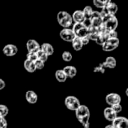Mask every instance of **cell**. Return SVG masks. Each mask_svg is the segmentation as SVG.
<instances>
[{
	"mask_svg": "<svg viewBox=\"0 0 128 128\" xmlns=\"http://www.w3.org/2000/svg\"><path fill=\"white\" fill-rule=\"evenodd\" d=\"M76 117L79 122L82 125L89 122L90 119V111L88 108L85 105H80V106L75 111Z\"/></svg>",
	"mask_w": 128,
	"mask_h": 128,
	"instance_id": "cell-1",
	"label": "cell"
},
{
	"mask_svg": "<svg viewBox=\"0 0 128 128\" xmlns=\"http://www.w3.org/2000/svg\"><path fill=\"white\" fill-rule=\"evenodd\" d=\"M102 26L107 32L116 30L118 26V21L116 16H104L102 20Z\"/></svg>",
	"mask_w": 128,
	"mask_h": 128,
	"instance_id": "cell-2",
	"label": "cell"
},
{
	"mask_svg": "<svg viewBox=\"0 0 128 128\" xmlns=\"http://www.w3.org/2000/svg\"><path fill=\"white\" fill-rule=\"evenodd\" d=\"M57 21H58V24L61 26L64 27V28H68V27H70L73 23V20H72L71 15L64 10L59 11L58 13Z\"/></svg>",
	"mask_w": 128,
	"mask_h": 128,
	"instance_id": "cell-3",
	"label": "cell"
},
{
	"mask_svg": "<svg viewBox=\"0 0 128 128\" xmlns=\"http://www.w3.org/2000/svg\"><path fill=\"white\" fill-rule=\"evenodd\" d=\"M118 12V6L116 3L110 0H106V4L102 8V11L100 12L102 17L104 16H115Z\"/></svg>",
	"mask_w": 128,
	"mask_h": 128,
	"instance_id": "cell-4",
	"label": "cell"
},
{
	"mask_svg": "<svg viewBox=\"0 0 128 128\" xmlns=\"http://www.w3.org/2000/svg\"><path fill=\"white\" fill-rule=\"evenodd\" d=\"M64 104L66 107L71 111H76L80 106V102L74 96H68L64 100Z\"/></svg>",
	"mask_w": 128,
	"mask_h": 128,
	"instance_id": "cell-5",
	"label": "cell"
},
{
	"mask_svg": "<svg viewBox=\"0 0 128 128\" xmlns=\"http://www.w3.org/2000/svg\"><path fill=\"white\" fill-rule=\"evenodd\" d=\"M118 46H119L118 38H109L102 45V49L105 52H111L117 49Z\"/></svg>",
	"mask_w": 128,
	"mask_h": 128,
	"instance_id": "cell-6",
	"label": "cell"
},
{
	"mask_svg": "<svg viewBox=\"0 0 128 128\" xmlns=\"http://www.w3.org/2000/svg\"><path fill=\"white\" fill-rule=\"evenodd\" d=\"M72 31L74 33L75 36L79 38L86 37L88 32L87 28L82 23H74Z\"/></svg>",
	"mask_w": 128,
	"mask_h": 128,
	"instance_id": "cell-7",
	"label": "cell"
},
{
	"mask_svg": "<svg viewBox=\"0 0 128 128\" xmlns=\"http://www.w3.org/2000/svg\"><path fill=\"white\" fill-rule=\"evenodd\" d=\"M59 35H60V38L66 42H72V40L76 38L72 29H70V28L62 29L60 32Z\"/></svg>",
	"mask_w": 128,
	"mask_h": 128,
	"instance_id": "cell-8",
	"label": "cell"
},
{
	"mask_svg": "<svg viewBox=\"0 0 128 128\" xmlns=\"http://www.w3.org/2000/svg\"><path fill=\"white\" fill-rule=\"evenodd\" d=\"M121 100V96L116 93H110L107 94L106 97V102L109 105H110V106H112L116 104H120Z\"/></svg>",
	"mask_w": 128,
	"mask_h": 128,
	"instance_id": "cell-9",
	"label": "cell"
},
{
	"mask_svg": "<svg viewBox=\"0 0 128 128\" xmlns=\"http://www.w3.org/2000/svg\"><path fill=\"white\" fill-rule=\"evenodd\" d=\"M102 20H103V17L101 16L100 13L98 11L94 10L90 17V21H91L92 26L98 28L102 25Z\"/></svg>",
	"mask_w": 128,
	"mask_h": 128,
	"instance_id": "cell-10",
	"label": "cell"
},
{
	"mask_svg": "<svg viewBox=\"0 0 128 128\" xmlns=\"http://www.w3.org/2000/svg\"><path fill=\"white\" fill-rule=\"evenodd\" d=\"M114 128H128V120L125 117H117L112 124Z\"/></svg>",
	"mask_w": 128,
	"mask_h": 128,
	"instance_id": "cell-11",
	"label": "cell"
},
{
	"mask_svg": "<svg viewBox=\"0 0 128 128\" xmlns=\"http://www.w3.org/2000/svg\"><path fill=\"white\" fill-rule=\"evenodd\" d=\"M26 48H27L28 52L36 53L38 51L40 50V46L37 40H35L34 39H30L26 43Z\"/></svg>",
	"mask_w": 128,
	"mask_h": 128,
	"instance_id": "cell-12",
	"label": "cell"
},
{
	"mask_svg": "<svg viewBox=\"0 0 128 128\" xmlns=\"http://www.w3.org/2000/svg\"><path fill=\"white\" fill-rule=\"evenodd\" d=\"M3 53L8 57H11L15 56L17 52H18V48L16 45L14 44H7L6 46H4L2 50Z\"/></svg>",
	"mask_w": 128,
	"mask_h": 128,
	"instance_id": "cell-13",
	"label": "cell"
},
{
	"mask_svg": "<svg viewBox=\"0 0 128 128\" xmlns=\"http://www.w3.org/2000/svg\"><path fill=\"white\" fill-rule=\"evenodd\" d=\"M104 115L105 118L109 121V122H113L118 116H117V113H116L113 110L111 107H107L104 110Z\"/></svg>",
	"mask_w": 128,
	"mask_h": 128,
	"instance_id": "cell-14",
	"label": "cell"
},
{
	"mask_svg": "<svg viewBox=\"0 0 128 128\" xmlns=\"http://www.w3.org/2000/svg\"><path fill=\"white\" fill-rule=\"evenodd\" d=\"M88 32H87V35L86 37L88 38V40H96L98 36V28L93 26H89L88 28Z\"/></svg>",
	"mask_w": 128,
	"mask_h": 128,
	"instance_id": "cell-15",
	"label": "cell"
},
{
	"mask_svg": "<svg viewBox=\"0 0 128 128\" xmlns=\"http://www.w3.org/2000/svg\"><path fill=\"white\" fill-rule=\"evenodd\" d=\"M71 16H72L73 21H74L75 23H82L85 20V16L82 13V10H75Z\"/></svg>",
	"mask_w": 128,
	"mask_h": 128,
	"instance_id": "cell-16",
	"label": "cell"
},
{
	"mask_svg": "<svg viewBox=\"0 0 128 128\" xmlns=\"http://www.w3.org/2000/svg\"><path fill=\"white\" fill-rule=\"evenodd\" d=\"M38 97L37 95V94L32 91V90H29L28 92H26V100H27L28 103L31 104H34L37 103L38 101Z\"/></svg>",
	"mask_w": 128,
	"mask_h": 128,
	"instance_id": "cell-17",
	"label": "cell"
},
{
	"mask_svg": "<svg viewBox=\"0 0 128 128\" xmlns=\"http://www.w3.org/2000/svg\"><path fill=\"white\" fill-rule=\"evenodd\" d=\"M63 71L64 72L67 77H69V78H74L77 74L76 68L75 67L70 66V65L64 67V69H63Z\"/></svg>",
	"mask_w": 128,
	"mask_h": 128,
	"instance_id": "cell-18",
	"label": "cell"
},
{
	"mask_svg": "<svg viewBox=\"0 0 128 128\" xmlns=\"http://www.w3.org/2000/svg\"><path fill=\"white\" fill-rule=\"evenodd\" d=\"M40 50L41 51H43L44 53H46L48 56H52L54 53V48H53V46L51 44H48V43L43 44L40 46Z\"/></svg>",
	"mask_w": 128,
	"mask_h": 128,
	"instance_id": "cell-19",
	"label": "cell"
},
{
	"mask_svg": "<svg viewBox=\"0 0 128 128\" xmlns=\"http://www.w3.org/2000/svg\"><path fill=\"white\" fill-rule=\"evenodd\" d=\"M116 60L114 57L112 56H109L106 58L105 62L103 64L104 68H115L116 67Z\"/></svg>",
	"mask_w": 128,
	"mask_h": 128,
	"instance_id": "cell-20",
	"label": "cell"
},
{
	"mask_svg": "<svg viewBox=\"0 0 128 128\" xmlns=\"http://www.w3.org/2000/svg\"><path fill=\"white\" fill-rule=\"evenodd\" d=\"M108 39H109V37H108V32H106L105 33H103V34H98V38H97L95 42H96L98 45L102 46Z\"/></svg>",
	"mask_w": 128,
	"mask_h": 128,
	"instance_id": "cell-21",
	"label": "cell"
},
{
	"mask_svg": "<svg viewBox=\"0 0 128 128\" xmlns=\"http://www.w3.org/2000/svg\"><path fill=\"white\" fill-rule=\"evenodd\" d=\"M23 66H24V68L26 69V70L28 71V73H34L36 70L34 63L32 62H29L26 59L23 63Z\"/></svg>",
	"mask_w": 128,
	"mask_h": 128,
	"instance_id": "cell-22",
	"label": "cell"
},
{
	"mask_svg": "<svg viewBox=\"0 0 128 128\" xmlns=\"http://www.w3.org/2000/svg\"><path fill=\"white\" fill-rule=\"evenodd\" d=\"M55 76L59 82H64L67 80V76L65 75L63 70H58L56 71Z\"/></svg>",
	"mask_w": 128,
	"mask_h": 128,
	"instance_id": "cell-23",
	"label": "cell"
},
{
	"mask_svg": "<svg viewBox=\"0 0 128 128\" xmlns=\"http://www.w3.org/2000/svg\"><path fill=\"white\" fill-rule=\"evenodd\" d=\"M71 43H72V46H73V48H74V50H76V51H80V50H81L82 49L83 45H82V42H81L80 38L76 37V38L72 40Z\"/></svg>",
	"mask_w": 128,
	"mask_h": 128,
	"instance_id": "cell-24",
	"label": "cell"
},
{
	"mask_svg": "<svg viewBox=\"0 0 128 128\" xmlns=\"http://www.w3.org/2000/svg\"><path fill=\"white\" fill-rule=\"evenodd\" d=\"M93 9H92V8L91 7V6H86L84 9H83V10H82V13H83V14H84V16H85V19H90V17H91V16H92V13H93Z\"/></svg>",
	"mask_w": 128,
	"mask_h": 128,
	"instance_id": "cell-25",
	"label": "cell"
},
{
	"mask_svg": "<svg viewBox=\"0 0 128 128\" xmlns=\"http://www.w3.org/2000/svg\"><path fill=\"white\" fill-rule=\"evenodd\" d=\"M36 55H37L38 59L40 60V61H41V62H44V63L47 61L48 57H49L46 53H44V52L43 51H41L40 50L36 52Z\"/></svg>",
	"mask_w": 128,
	"mask_h": 128,
	"instance_id": "cell-26",
	"label": "cell"
},
{
	"mask_svg": "<svg viewBox=\"0 0 128 128\" xmlns=\"http://www.w3.org/2000/svg\"><path fill=\"white\" fill-rule=\"evenodd\" d=\"M9 112L8 108L3 104H0V117L4 118Z\"/></svg>",
	"mask_w": 128,
	"mask_h": 128,
	"instance_id": "cell-27",
	"label": "cell"
},
{
	"mask_svg": "<svg viewBox=\"0 0 128 128\" xmlns=\"http://www.w3.org/2000/svg\"><path fill=\"white\" fill-rule=\"evenodd\" d=\"M73 58V56H72V54L68 52V51H64L63 53H62V59L64 61V62H69L72 60Z\"/></svg>",
	"mask_w": 128,
	"mask_h": 128,
	"instance_id": "cell-28",
	"label": "cell"
},
{
	"mask_svg": "<svg viewBox=\"0 0 128 128\" xmlns=\"http://www.w3.org/2000/svg\"><path fill=\"white\" fill-rule=\"evenodd\" d=\"M26 60H28L29 62H34L36 60H38L36 53H34V52H28L27 55H26Z\"/></svg>",
	"mask_w": 128,
	"mask_h": 128,
	"instance_id": "cell-29",
	"label": "cell"
},
{
	"mask_svg": "<svg viewBox=\"0 0 128 128\" xmlns=\"http://www.w3.org/2000/svg\"><path fill=\"white\" fill-rule=\"evenodd\" d=\"M106 0L102 1V0H94L93 1V4L94 6H96L98 8H103L104 7V5L106 4Z\"/></svg>",
	"mask_w": 128,
	"mask_h": 128,
	"instance_id": "cell-30",
	"label": "cell"
},
{
	"mask_svg": "<svg viewBox=\"0 0 128 128\" xmlns=\"http://www.w3.org/2000/svg\"><path fill=\"white\" fill-rule=\"evenodd\" d=\"M34 63V66H35L36 70H42L45 66V63L38 60V59L36 60Z\"/></svg>",
	"mask_w": 128,
	"mask_h": 128,
	"instance_id": "cell-31",
	"label": "cell"
},
{
	"mask_svg": "<svg viewBox=\"0 0 128 128\" xmlns=\"http://www.w3.org/2000/svg\"><path fill=\"white\" fill-rule=\"evenodd\" d=\"M111 108L113 110V111L116 112V113H119L122 112V106H121V104H116V105H114L112 106H111Z\"/></svg>",
	"mask_w": 128,
	"mask_h": 128,
	"instance_id": "cell-32",
	"label": "cell"
},
{
	"mask_svg": "<svg viewBox=\"0 0 128 128\" xmlns=\"http://www.w3.org/2000/svg\"><path fill=\"white\" fill-rule=\"evenodd\" d=\"M108 37L109 38H118V32L116 30L108 32Z\"/></svg>",
	"mask_w": 128,
	"mask_h": 128,
	"instance_id": "cell-33",
	"label": "cell"
},
{
	"mask_svg": "<svg viewBox=\"0 0 128 128\" xmlns=\"http://www.w3.org/2000/svg\"><path fill=\"white\" fill-rule=\"evenodd\" d=\"M8 122L4 118L0 117V128H7Z\"/></svg>",
	"mask_w": 128,
	"mask_h": 128,
	"instance_id": "cell-34",
	"label": "cell"
},
{
	"mask_svg": "<svg viewBox=\"0 0 128 128\" xmlns=\"http://www.w3.org/2000/svg\"><path fill=\"white\" fill-rule=\"evenodd\" d=\"M82 24L88 28L89 26H92V23H91V21H90V19H85L84 20V21H83V22H82Z\"/></svg>",
	"mask_w": 128,
	"mask_h": 128,
	"instance_id": "cell-35",
	"label": "cell"
},
{
	"mask_svg": "<svg viewBox=\"0 0 128 128\" xmlns=\"http://www.w3.org/2000/svg\"><path fill=\"white\" fill-rule=\"evenodd\" d=\"M80 40H81V42H82V45H83V46H84V45H87V44H88V43H89V41H90L87 37L82 38H80Z\"/></svg>",
	"mask_w": 128,
	"mask_h": 128,
	"instance_id": "cell-36",
	"label": "cell"
},
{
	"mask_svg": "<svg viewBox=\"0 0 128 128\" xmlns=\"http://www.w3.org/2000/svg\"><path fill=\"white\" fill-rule=\"evenodd\" d=\"M5 87V82L4 80L0 79V90H2Z\"/></svg>",
	"mask_w": 128,
	"mask_h": 128,
	"instance_id": "cell-37",
	"label": "cell"
},
{
	"mask_svg": "<svg viewBox=\"0 0 128 128\" xmlns=\"http://www.w3.org/2000/svg\"><path fill=\"white\" fill-rule=\"evenodd\" d=\"M82 126H83V128H90V123H89V122H88V123H86V124H83Z\"/></svg>",
	"mask_w": 128,
	"mask_h": 128,
	"instance_id": "cell-38",
	"label": "cell"
},
{
	"mask_svg": "<svg viewBox=\"0 0 128 128\" xmlns=\"http://www.w3.org/2000/svg\"><path fill=\"white\" fill-rule=\"evenodd\" d=\"M105 128H114L112 127V124H110V125H107V126H106Z\"/></svg>",
	"mask_w": 128,
	"mask_h": 128,
	"instance_id": "cell-39",
	"label": "cell"
}]
</instances>
